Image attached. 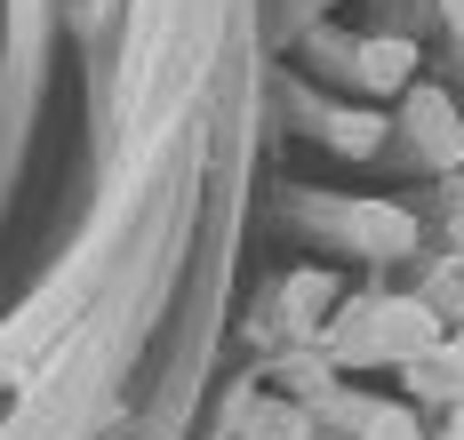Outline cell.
<instances>
[{
	"mask_svg": "<svg viewBox=\"0 0 464 440\" xmlns=\"http://www.w3.org/2000/svg\"><path fill=\"white\" fill-rule=\"evenodd\" d=\"M369 440H417V425L409 416H369Z\"/></svg>",
	"mask_w": 464,
	"mask_h": 440,
	"instance_id": "cell-2",
	"label": "cell"
},
{
	"mask_svg": "<svg viewBox=\"0 0 464 440\" xmlns=\"http://www.w3.org/2000/svg\"><path fill=\"white\" fill-rule=\"evenodd\" d=\"M409 64H417V49H409V41H376L361 72H369L376 89H392V81H409Z\"/></svg>",
	"mask_w": 464,
	"mask_h": 440,
	"instance_id": "cell-1",
	"label": "cell"
},
{
	"mask_svg": "<svg viewBox=\"0 0 464 440\" xmlns=\"http://www.w3.org/2000/svg\"><path fill=\"white\" fill-rule=\"evenodd\" d=\"M449 8H457V24H464V0H449Z\"/></svg>",
	"mask_w": 464,
	"mask_h": 440,
	"instance_id": "cell-3",
	"label": "cell"
}]
</instances>
